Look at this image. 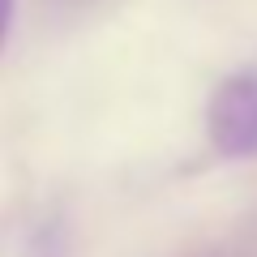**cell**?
Returning <instances> with one entry per match:
<instances>
[{
	"label": "cell",
	"mask_w": 257,
	"mask_h": 257,
	"mask_svg": "<svg viewBox=\"0 0 257 257\" xmlns=\"http://www.w3.org/2000/svg\"><path fill=\"white\" fill-rule=\"evenodd\" d=\"M210 142L227 159H257V73H236L214 90Z\"/></svg>",
	"instance_id": "1"
},
{
	"label": "cell",
	"mask_w": 257,
	"mask_h": 257,
	"mask_svg": "<svg viewBox=\"0 0 257 257\" xmlns=\"http://www.w3.org/2000/svg\"><path fill=\"white\" fill-rule=\"evenodd\" d=\"M9 22H13V0H0V43L9 35Z\"/></svg>",
	"instance_id": "2"
}]
</instances>
